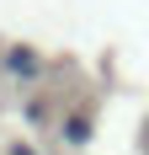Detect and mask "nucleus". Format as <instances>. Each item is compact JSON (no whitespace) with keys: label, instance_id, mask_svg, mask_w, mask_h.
<instances>
[{"label":"nucleus","instance_id":"nucleus-1","mask_svg":"<svg viewBox=\"0 0 149 155\" xmlns=\"http://www.w3.org/2000/svg\"><path fill=\"white\" fill-rule=\"evenodd\" d=\"M0 64H5L11 80H43V54H37L32 43H11L5 54H0Z\"/></svg>","mask_w":149,"mask_h":155},{"label":"nucleus","instance_id":"nucleus-2","mask_svg":"<svg viewBox=\"0 0 149 155\" xmlns=\"http://www.w3.org/2000/svg\"><path fill=\"white\" fill-rule=\"evenodd\" d=\"M59 134H64L69 150H80V144H90V118H85V112H69V118L59 123Z\"/></svg>","mask_w":149,"mask_h":155},{"label":"nucleus","instance_id":"nucleus-3","mask_svg":"<svg viewBox=\"0 0 149 155\" xmlns=\"http://www.w3.org/2000/svg\"><path fill=\"white\" fill-rule=\"evenodd\" d=\"M5 155H37V150H32L27 139H16V144H11V150H5Z\"/></svg>","mask_w":149,"mask_h":155}]
</instances>
